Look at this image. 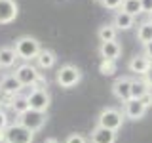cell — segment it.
Instances as JSON below:
<instances>
[{
	"instance_id": "cell-1",
	"label": "cell",
	"mask_w": 152,
	"mask_h": 143,
	"mask_svg": "<svg viewBox=\"0 0 152 143\" xmlns=\"http://www.w3.org/2000/svg\"><path fill=\"white\" fill-rule=\"evenodd\" d=\"M13 50H15V54H17L19 59H23V61L28 63V61L36 59L38 52L42 50V46H40V42H38L34 36H19L15 40Z\"/></svg>"
},
{
	"instance_id": "cell-2",
	"label": "cell",
	"mask_w": 152,
	"mask_h": 143,
	"mask_svg": "<svg viewBox=\"0 0 152 143\" xmlns=\"http://www.w3.org/2000/svg\"><path fill=\"white\" fill-rule=\"evenodd\" d=\"M80 80H82V71L72 63L61 65L55 73V82L59 84L61 88H66V90L74 88L76 84H80Z\"/></svg>"
},
{
	"instance_id": "cell-3",
	"label": "cell",
	"mask_w": 152,
	"mask_h": 143,
	"mask_svg": "<svg viewBox=\"0 0 152 143\" xmlns=\"http://www.w3.org/2000/svg\"><path fill=\"white\" fill-rule=\"evenodd\" d=\"M124 118L126 116H124L122 111H118V109H114V107H104L97 116V126L112 130V132H118L124 126Z\"/></svg>"
},
{
	"instance_id": "cell-4",
	"label": "cell",
	"mask_w": 152,
	"mask_h": 143,
	"mask_svg": "<svg viewBox=\"0 0 152 143\" xmlns=\"http://www.w3.org/2000/svg\"><path fill=\"white\" fill-rule=\"evenodd\" d=\"M34 132L21 126L19 122H13L4 130V143H32Z\"/></svg>"
},
{
	"instance_id": "cell-5",
	"label": "cell",
	"mask_w": 152,
	"mask_h": 143,
	"mask_svg": "<svg viewBox=\"0 0 152 143\" xmlns=\"http://www.w3.org/2000/svg\"><path fill=\"white\" fill-rule=\"evenodd\" d=\"M27 101L31 111H38V113H46L50 109L51 103V95L48 90H31V94H27Z\"/></svg>"
},
{
	"instance_id": "cell-6",
	"label": "cell",
	"mask_w": 152,
	"mask_h": 143,
	"mask_svg": "<svg viewBox=\"0 0 152 143\" xmlns=\"http://www.w3.org/2000/svg\"><path fill=\"white\" fill-rule=\"evenodd\" d=\"M17 122L36 133V132H40L42 128H44V124L48 122V114L38 113V111H27L25 114H21V116L17 118Z\"/></svg>"
},
{
	"instance_id": "cell-7",
	"label": "cell",
	"mask_w": 152,
	"mask_h": 143,
	"mask_svg": "<svg viewBox=\"0 0 152 143\" xmlns=\"http://www.w3.org/2000/svg\"><path fill=\"white\" fill-rule=\"evenodd\" d=\"M15 78L19 80V84L25 88V86H34V82L38 78H40V74L42 73H38V67L36 65H32V63H23V65H19L17 69H15Z\"/></svg>"
},
{
	"instance_id": "cell-8",
	"label": "cell",
	"mask_w": 152,
	"mask_h": 143,
	"mask_svg": "<svg viewBox=\"0 0 152 143\" xmlns=\"http://www.w3.org/2000/svg\"><path fill=\"white\" fill-rule=\"evenodd\" d=\"M131 80L129 76H120L114 80L112 84V94L116 99H120L122 103H126L127 99H131Z\"/></svg>"
},
{
	"instance_id": "cell-9",
	"label": "cell",
	"mask_w": 152,
	"mask_h": 143,
	"mask_svg": "<svg viewBox=\"0 0 152 143\" xmlns=\"http://www.w3.org/2000/svg\"><path fill=\"white\" fill-rule=\"evenodd\" d=\"M146 111L148 109L142 105L139 99H127L126 103H124V116L129 118V120H141L142 116L146 114Z\"/></svg>"
},
{
	"instance_id": "cell-10",
	"label": "cell",
	"mask_w": 152,
	"mask_h": 143,
	"mask_svg": "<svg viewBox=\"0 0 152 143\" xmlns=\"http://www.w3.org/2000/svg\"><path fill=\"white\" fill-rule=\"evenodd\" d=\"M19 13V6L15 0H0V25H8Z\"/></svg>"
},
{
	"instance_id": "cell-11",
	"label": "cell",
	"mask_w": 152,
	"mask_h": 143,
	"mask_svg": "<svg viewBox=\"0 0 152 143\" xmlns=\"http://www.w3.org/2000/svg\"><path fill=\"white\" fill-rule=\"evenodd\" d=\"M99 55H101L103 59H108V61H118V57L122 55V44L118 40L101 42V46H99Z\"/></svg>"
},
{
	"instance_id": "cell-12",
	"label": "cell",
	"mask_w": 152,
	"mask_h": 143,
	"mask_svg": "<svg viewBox=\"0 0 152 143\" xmlns=\"http://www.w3.org/2000/svg\"><path fill=\"white\" fill-rule=\"evenodd\" d=\"M116 137H118V132L95 126L89 133V143H116Z\"/></svg>"
},
{
	"instance_id": "cell-13",
	"label": "cell",
	"mask_w": 152,
	"mask_h": 143,
	"mask_svg": "<svg viewBox=\"0 0 152 143\" xmlns=\"http://www.w3.org/2000/svg\"><path fill=\"white\" fill-rule=\"evenodd\" d=\"M150 65H152V63L148 61V57H146L145 54H137V55H133L131 59H129L127 69H129L133 74H137V76H145Z\"/></svg>"
},
{
	"instance_id": "cell-14",
	"label": "cell",
	"mask_w": 152,
	"mask_h": 143,
	"mask_svg": "<svg viewBox=\"0 0 152 143\" xmlns=\"http://www.w3.org/2000/svg\"><path fill=\"white\" fill-rule=\"evenodd\" d=\"M23 90V86L19 84V80L15 78V74H6L0 80V94L6 95H17Z\"/></svg>"
},
{
	"instance_id": "cell-15",
	"label": "cell",
	"mask_w": 152,
	"mask_h": 143,
	"mask_svg": "<svg viewBox=\"0 0 152 143\" xmlns=\"http://www.w3.org/2000/svg\"><path fill=\"white\" fill-rule=\"evenodd\" d=\"M36 67L38 69H42V71H48V69H51V67L55 65V61H57V55H55V52L53 50H48V48H42L40 52H38V55H36Z\"/></svg>"
},
{
	"instance_id": "cell-16",
	"label": "cell",
	"mask_w": 152,
	"mask_h": 143,
	"mask_svg": "<svg viewBox=\"0 0 152 143\" xmlns=\"http://www.w3.org/2000/svg\"><path fill=\"white\" fill-rule=\"evenodd\" d=\"M112 25L116 27V31H129V29L135 25V17L129 15V13H126V12H122V10H118V12L114 13Z\"/></svg>"
},
{
	"instance_id": "cell-17",
	"label": "cell",
	"mask_w": 152,
	"mask_h": 143,
	"mask_svg": "<svg viewBox=\"0 0 152 143\" xmlns=\"http://www.w3.org/2000/svg\"><path fill=\"white\" fill-rule=\"evenodd\" d=\"M19 59L13 46H2L0 48V69H10L15 65V61Z\"/></svg>"
},
{
	"instance_id": "cell-18",
	"label": "cell",
	"mask_w": 152,
	"mask_h": 143,
	"mask_svg": "<svg viewBox=\"0 0 152 143\" xmlns=\"http://www.w3.org/2000/svg\"><path fill=\"white\" fill-rule=\"evenodd\" d=\"M137 40H139L142 46H146V44L152 42V21L150 19L142 21L141 25L137 27Z\"/></svg>"
},
{
	"instance_id": "cell-19",
	"label": "cell",
	"mask_w": 152,
	"mask_h": 143,
	"mask_svg": "<svg viewBox=\"0 0 152 143\" xmlns=\"http://www.w3.org/2000/svg\"><path fill=\"white\" fill-rule=\"evenodd\" d=\"M150 88L148 84L145 82V78H141V76H135V78L131 80V99H141L145 94H148Z\"/></svg>"
},
{
	"instance_id": "cell-20",
	"label": "cell",
	"mask_w": 152,
	"mask_h": 143,
	"mask_svg": "<svg viewBox=\"0 0 152 143\" xmlns=\"http://www.w3.org/2000/svg\"><path fill=\"white\" fill-rule=\"evenodd\" d=\"M12 111L15 113L17 116H21V114H25L27 111H31V107H28V101H27V95H23V94H17L15 97H13Z\"/></svg>"
},
{
	"instance_id": "cell-21",
	"label": "cell",
	"mask_w": 152,
	"mask_h": 143,
	"mask_svg": "<svg viewBox=\"0 0 152 143\" xmlns=\"http://www.w3.org/2000/svg\"><path fill=\"white\" fill-rule=\"evenodd\" d=\"M116 35H118V31H116V27H114L112 23H107V25L99 27V31H97V36H99V40H101V42H112V40H116Z\"/></svg>"
},
{
	"instance_id": "cell-22",
	"label": "cell",
	"mask_w": 152,
	"mask_h": 143,
	"mask_svg": "<svg viewBox=\"0 0 152 143\" xmlns=\"http://www.w3.org/2000/svg\"><path fill=\"white\" fill-rule=\"evenodd\" d=\"M120 10H122V12H126V13H129V15H133V17H137V15H141V13H142L141 0H124Z\"/></svg>"
},
{
	"instance_id": "cell-23",
	"label": "cell",
	"mask_w": 152,
	"mask_h": 143,
	"mask_svg": "<svg viewBox=\"0 0 152 143\" xmlns=\"http://www.w3.org/2000/svg\"><path fill=\"white\" fill-rule=\"evenodd\" d=\"M99 73L103 76H112L116 73V61H108V59H103L101 65H99Z\"/></svg>"
},
{
	"instance_id": "cell-24",
	"label": "cell",
	"mask_w": 152,
	"mask_h": 143,
	"mask_svg": "<svg viewBox=\"0 0 152 143\" xmlns=\"http://www.w3.org/2000/svg\"><path fill=\"white\" fill-rule=\"evenodd\" d=\"M89 139L84 136V133H70V136H66L65 143H88Z\"/></svg>"
},
{
	"instance_id": "cell-25",
	"label": "cell",
	"mask_w": 152,
	"mask_h": 143,
	"mask_svg": "<svg viewBox=\"0 0 152 143\" xmlns=\"http://www.w3.org/2000/svg\"><path fill=\"white\" fill-rule=\"evenodd\" d=\"M122 2H124V0H101L103 8H107V10H120Z\"/></svg>"
},
{
	"instance_id": "cell-26",
	"label": "cell",
	"mask_w": 152,
	"mask_h": 143,
	"mask_svg": "<svg viewBox=\"0 0 152 143\" xmlns=\"http://www.w3.org/2000/svg\"><path fill=\"white\" fill-rule=\"evenodd\" d=\"M10 126V122H8V114L4 109H0V132H4L6 128Z\"/></svg>"
},
{
	"instance_id": "cell-27",
	"label": "cell",
	"mask_w": 152,
	"mask_h": 143,
	"mask_svg": "<svg viewBox=\"0 0 152 143\" xmlns=\"http://www.w3.org/2000/svg\"><path fill=\"white\" fill-rule=\"evenodd\" d=\"M32 90H48V80L44 78V76L40 74V78L34 82V86H32Z\"/></svg>"
},
{
	"instance_id": "cell-28",
	"label": "cell",
	"mask_w": 152,
	"mask_h": 143,
	"mask_svg": "<svg viewBox=\"0 0 152 143\" xmlns=\"http://www.w3.org/2000/svg\"><path fill=\"white\" fill-rule=\"evenodd\" d=\"M141 8H142V13L150 15L152 13V0H141Z\"/></svg>"
},
{
	"instance_id": "cell-29",
	"label": "cell",
	"mask_w": 152,
	"mask_h": 143,
	"mask_svg": "<svg viewBox=\"0 0 152 143\" xmlns=\"http://www.w3.org/2000/svg\"><path fill=\"white\" fill-rule=\"evenodd\" d=\"M139 101H141L142 105H145L146 109H148V107H152V90H150L148 94H145V95H142V97L139 99Z\"/></svg>"
},
{
	"instance_id": "cell-30",
	"label": "cell",
	"mask_w": 152,
	"mask_h": 143,
	"mask_svg": "<svg viewBox=\"0 0 152 143\" xmlns=\"http://www.w3.org/2000/svg\"><path fill=\"white\" fill-rule=\"evenodd\" d=\"M142 78H145V82H146V84H148V88L152 90V65L148 67V71H146V74H145V76H142Z\"/></svg>"
},
{
	"instance_id": "cell-31",
	"label": "cell",
	"mask_w": 152,
	"mask_h": 143,
	"mask_svg": "<svg viewBox=\"0 0 152 143\" xmlns=\"http://www.w3.org/2000/svg\"><path fill=\"white\" fill-rule=\"evenodd\" d=\"M142 54H145L146 57H148V61L152 63V42H150V44H146V46H145V52H142Z\"/></svg>"
},
{
	"instance_id": "cell-32",
	"label": "cell",
	"mask_w": 152,
	"mask_h": 143,
	"mask_svg": "<svg viewBox=\"0 0 152 143\" xmlns=\"http://www.w3.org/2000/svg\"><path fill=\"white\" fill-rule=\"evenodd\" d=\"M44 143H61V141H59V139H55V137H46Z\"/></svg>"
},
{
	"instance_id": "cell-33",
	"label": "cell",
	"mask_w": 152,
	"mask_h": 143,
	"mask_svg": "<svg viewBox=\"0 0 152 143\" xmlns=\"http://www.w3.org/2000/svg\"><path fill=\"white\" fill-rule=\"evenodd\" d=\"M0 143H4V132H0Z\"/></svg>"
},
{
	"instance_id": "cell-34",
	"label": "cell",
	"mask_w": 152,
	"mask_h": 143,
	"mask_svg": "<svg viewBox=\"0 0 152 143\" xmlns=\"http://www.w3.org/2000/svg\"><path fill=\"white\" fill-rule=\"evenodd\" d=\"M148 19H150V21H152V13H150V15H148Z\"/></svg>"
}]
</instances>
